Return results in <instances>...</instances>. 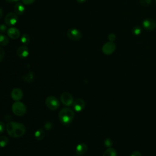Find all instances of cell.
<instances>
[{
	"label": "cell",
	"mask_w": 156,
	"mask_h": 156,
	"mask_svg": "<svg viewBox=\"0 0 156 156\" xmlns=\"http://www.w3.org/2000/svg\"><path fill=\"white\" fill-rule=\"evenodd\" d=\"M6 129L9 135L13 138H19L23 136L26 130L24 124L14 121L8 122Z\"/></svg>",
	"instance_id": "cell-1"
},
{
	"label": "cell",
	"mask_w": 156,
	"mask_h": 156,
	"mask_svg": "<svg viewBox=\"0 0 156 156\" xmlns=\"http://www.w3.org/2000/svg\"><path fill=\"white\" fill-rule=\"evenodd\" d=\"M58 118L63 124H69L74 118V112L69 108H62L59 112Z\"/></svg>",
	"instance_id": "cell-2"
},
{
	"label": "cell",
	"mask_w": 156,
	"mask_h": 156,
	"mask_svg": "<svg viewBox=\"0 0 156 156\" xmlns=\"http://www.w3.org/2000/svg\"><path fill=\"white\" fill-rule=\"evenodd\" d=\"M13 113L16 116H23L26 112V107L21 102L16 101L12 106Z\"/></svg>",
	"instance_id": "cell-3"
},
{
	"label": "cell",
	"mask_w": 156,
	"mask_h": 156,
	"mask_svg": "<svg viewBox=\"0 0 156 156\" xmlns=\"http://www.w3.org/2000/svg\"><path fill=\"white\" fill-rule=\"evenodd\" d=\"M46 106L52 110H57L60 106L59 101L55 97L53 96H49L45 100Z\"/></svg>",
	"instance_id": "cell-4"
},
{
	"label": "cell",
	"mask_w": 156,
	"mask_h": 156,
	"mask_svg": "<svg viewBox=\"0 0 156 156\" xmlns=\"http://www.w3.org/2000/svg\"><path fill=\"white\" fill-rule=\"evenodd\" d=\"M116 49V44L113 41L106 42L102 47V51L105 55H110Z\"/></svg>",
	"instance_id": "cell-5"
},
{
	"label": "cell",
	"mask_w": 156,
	"mask_h": 156,
	"mask_svg": "<svg viewBox=\"0 0 156 156\" xmlns=\"http://www.w3.org/2000/svg\"><path fill=\"white\" fill-rule=\"evenodd\" d=\"M18 16L15 13L10 12L4 18V22L8 26H12L16 24L18 22Z\"/></svg>",
	"instance_id": "cell-6"
},
{
	"label": "cell",
	"mask_w": 156,
	"mask_h": 156,
	"mask_svg": "<svg viewBox=\"0 0 156 156\" xmlns=\"http://www.w3.org/2000/svg\"><path fill=\"white\" fill-rule=\"evenodd\" d=\"M67 36L72 40L78 41L82 38V33L77 29L71 28L67 31Z\"/></svg>",
	"instance_id": "cell-7"
},
{
	"label": "cell",
	"mask_w": 156,
	"mask_h": 156,
	"mask_svg": "<svg viewBox=\"0 0 156 156\" xmlns=\"http://www.w3.org/2000/svg\"><path fill=\"white\" fill-rule=\"evenodd\" d=\"M60 100L62 103L66 106H70L74 102L72 95L67 92H65L61 94Z\"/></svg>",
	"instance_id": "cell-8"
},
{
	"label": "cell",
	"mask_w": 156,
	"mask_h": 156,
	"mask_svg": "<svg viewBox=\"0 0 156 156\" xmlns=\"http://www.w3.org/2000/svg\"><path fill=\"white\" fill-rule=\"evenodd\" d=\"M142 26L147 30H153L156 28V21L152 18H146L143 21Z\"/></svg>",
	"instance_id": "cell-9"
},
{
	"label": "cell",
	"mask_w": 156,
	"mask_h": 156,
	"mask_svg": "<svg viewBox=\"0 0 156 156\" xmlns=\"http://www.w3.org/2000/svg\"><path fill=\"white\" fill-rule=\"evenodd\" d=\"M29 54V48L26 45H23L20 46L16 51L17 55L21 58H26Z\"/></svg>",
	"instance_id": "cell-10"
},
{
	"label": "cell",
	"mask_w": 156,
	"mask_h": 156,
	"mask_svg": "<svg viewBox=\"0 0 156 156\" xmlns=\"http://www.w3.org/2000/svg\"><path fill=\"white\" fill-rule=\"evenodd\" d=\"M7 34L9 37L13 40H16L20 36V30H18V29L14 27H10L9 29H8L7 31Z\"/></svg>",
	"instance_id": "cell-11"
},
{
	"label": "cell",
	"mask_w": 156,
	"mask_h": 156,
	"mask_svg": "<svg viewBox=\"0 0 156 156\" xmlns=\"http://www.w3.org/2000/svg\"><path fill=\"white\" fill-rule=\"evenodd\" d=\"M73 108L76 112H81L85 107V102L82 99H77L73 102Z\"/></svg>",
	"instance_id": "cell-12"
},
{
	"label": "cell",
	"mask_w": 156,
	"mask_h": 156,
	"mask_svg": "<svg viewBox=\"0 0 156 156\" xmlns=\"http://www.w3.org/2000/svg\"><path fill=\"white\" fill-rule=\"evenodd\" d=\"M11 98L15 101H19L23 98V91L20 88H16L11 92Z\"/></svg>",
	"instance_id": "cell-13"
},
{
	"label": "cell",
	"mask_w": 156,
	"mask_h": 156,
	"mask_svg": "<svg viewBox=\"0 0 156 156\" xmlns=\"http://www.w3.org/2000/svg\"><path fill=\"white\" fill-rule=\"evenodd\" d=\"M14 9V12L16 15H21L22 14L24 13V11H25V7L24 6V5L22 3L20 2H17L13 7Z\"/></svg>",
	"instance_id": "cell-14"
},
{
	"label": "cell",
	"mask_w": 156,
	"mask_h": 156,
	"mask_svg": "<svg viewBox=\"0 0 156 156\" xmlns=\"http://www.w3.org/2000/svg\"><path fill=\"white\" fill-rule=\"evenodd\" d=\"M87 151V146L85 143H79L76 147V153L77 155H82Z\"/></svg>",
	"instance_id": "cell-15"
},
{
	"label": "cell",
	"mask_w": 156,
	"mask_h": 156,
	"mask_svg": "<svg viewBox=\"0 0 156 156\" xmlns=\"http://www.w3.org/2000/svg\"><path fill=\"white\" fill-rule=\"evenodd\" d=\"M34 135L37 140H42L45 136V132L42 129H38L35 132Z\"/></svg>",
	"instance_id": "cell-16"
},
{
	"label": "cell",
	"mask_w": 156,
	"mask_h": 156,
	"mask_svg": "<svg viewBox=\"0 0 156 156\" xmlns=\"http://www.w3.org/2000/svg\"><path fill=\"white\" fill-rule=\"evenodd\" d=\"M102 156H117V152L115 149L110 147L105 151Z\"/></svg>",
	"instance_id": "cell-17"
},
{
	"label": "cell",
	"mask_w": 156,
	"mask_h": 156,
	"mask_svg": "<svg viewBox=\"0 0 156 156\" xmlns=\"http://www.w3.org/2000/svg\"><path fill=\"white\" fill-rule=\"evenodd\" d=\"M9 40L8 37L2 34H0V46H4L9 44Z\"/></svg>",
	"instance_id": "cell-18"
},
{
	"label": "cell",
	"mask_w": 156,
	"mask_h": 156,
	"mask_svg": "<svg viewBox=\"0 0 156 156\" xmlns=\"http://www.w3.org/2000/svg\"><path fill=\"white\" fill-rule=\"evenodd\" d=\"M30 36L26 34H23L21 37V42L25 45L28 44L30 42Z\"/></svg>",
	"instance_id": "cell-19"
},
{
	"label": "cell",
	"mask_w": 156,
	"mask_h": 156,
	"mask_svg": "<svg viewBox=\"0 0 156 156\" xmlns=\"http://www.w3.org/2000/svg\"><path fill=\"white\" fill-rule=\"evenodd\" d=\"M9 143V140L5 136H0V147H5Z\"/></svg>",
	"instance_id": "cell-20"
},
{
	"label": "cell",
	"mask_w": 156,
	"mask_h": 156,
	"mask_svg": "<svg viewBox=\"0 0 156 156\" xmlns=\"http://www.w3.org/2000/svg\"><path fill=\"white\" fill-rule=\"evenodd\" d=\"M132 33L135 35H139L141 34V33L142 32V28L139 26H135L132 30Z\"/></svg>",
	"instance_id": "cell-21"
},
{
	"label": "cell",
	"mask_w": 156,
	"mask_h": 156,
	"mask_svg": "<svg viewBox=\"0 0 156 156\" xmlns=\"http://www.w3.org/2000/svg\"><path fill=\"white\" fill-rule=\"evenodd\" d=\"M104 145L105 147L110 148L113 145V141L110 138H106L104 140Z\"/></svg>",
	"instance_id": "cell-22"
},
{
	"label": "cell",
	"mask_w": 156,
	"mask_h": 156,
	"mask_svg": "<svg viewBox=\"0 0 156 156\" xmlns=\"http://www.w3.org/2000/svg\"><path fill=\"white\" fill-rule=\"evenodd\" d=\"M140 3L143 6H149L151 4L152 1L151 0H140Z\"/></svg>",
	"instance_id": "cell-23"
},
{
	"label": "cell",
	"mask_w": 156,
	"mask_h": 156,
	"mask_svg": "<svg viewBox=\"0 0 156 156\" xmlns=\"http://www.w3.org/2000/svg\"><path fill=\"white\" fill-rule=\"evenodd\" d=\"M108 39L110 41H113L114 42V41L116 40V35L113 33H110L108 35Z\"/></svg>",
	"instance_id": "cell-24"
},
{
	"label": "cell",
	"mask_w": 156,
	"mask_h": 156,
	"mask_svg": "<svg viewBox=\"0 0 156 156\" xmlns=\"http://www.w3.org/2000/svg\"><path fill=\"white\" fill-rule=\"evenodd\" d=\"M4 55H5L4 50L1 47H0V62L2 61V60L4 57Z\"/></svg>",
	"instance_id": "cell-25"
},
{
	"label": "cell",
	"mask_w": 156,
	"mask_h": 156,
	"mask_svg": "<svg viewBox=\"0 0 156 156\" xmlns=\"http://www.w3.org/2000/svg\"><path fill=\"white\" fill-rule=\"evenodd\" d=\"M35 0H22V2L25 5H30L34 2Z\"/></svg>",
	"instance_id": "cell-26"
},
{
	"label": "cell",
	"mask_w": 156,
	"mask_h": 156,
	"mask_svg": "<svg viewBox=\"0 0 156 156\" xmlns=\"http://www.w3.org/2000/svg\"><path fill=\"white\" fill-rule=\"evenodd\" d=\"M7 29V25H5L4 24H1L0 25V32H4Z\"/></svg>",
	"instance_id": "cell-27"
},
{
	"label": "cell",
	"mask_w": 156,
	"mask_h": 156,
	"mask_svg": "<svg viewBox=\"0 0 156 156\" xmlns=\"http://www.w3.org/2000/svg\"><path fill=\"white\" fill-rule=\"evenodd\" d=\"M4 129H5L4 124L2 121H0V134H1L4 132Z\"/></svg>",
	"instance_id": "cell-28"
},
{
	"label": "cell",
	"mask_w": 156,
	"mask_h": 156,
	"mask_svg": "<svg viewBox=\"0 0 156 156\" xmlns=\"http://www.w3.org/2000/svg\"><path fill=\"white\" fill-rule=\"evenodd\" d=\"M130 156H142V155L139 151H134L131 154Z\"/></svg>",
	"instance_id": "cell-29"
},
{
	"label": "cell",
	"mask_w": 156,
	"mask_h": 156,
	"mask_svg": "<svg viewBox=\"0 0 156 156\" xmlns=\"http://www.w3.org/2000/svg\"><path fill=\"white\" fill-rule=\"evenodd\" d=\"M44 127H45L46 129H47L48 130H49L50 129H51V128H52V124H51V123L48 122V123H46V124H45Z\"/></svg>",
	"instance_id": "cell-30"
},
{
	"label": "cell",
	"mask_w": 156,
	"mask_h": 156,
	"mask_svg": "<svg viewBox=\"0 0 156 156\" xmlns=\"http://www.w3.org/2000/svg\"><path fill=\"white\" fill-rule=\"evenodd\" d=\"M19 0H5V1L8 2H15L18 1Z\"/></svg>",
	"instance_id": "cell-31"
},
{
	"label": "cell",
	"mask_w": 156,
	"mask_h": 156,
	"mask_svg": "<svg viewBox=\"0 0 156 156\" xmlns=\"http://www.w3.org/2000/svg\"><path fill=\"white\" fill-rule=\"evenodd\" d=\"M2 15H3V11H2V9L0 7V19L2 17Z\"/></svg>",
	"instance_id": "cell-32"
},
{
	"label": "cell",
	"mask_w": 156,
	"mask_h": 156,
	"mask_svg": "<svg viewBox=\"0 0 156 156\" xmlns=\"http://www.w3.org/2000/svg\"><path fill=\"white\" fill-rule=\"evenodd\" d=\"M77 2H78L79 3H83L84 2H85L87 0H76Z\"/></svg>",
	"instance_id": "cell-33"
},
{
	"label": "cell",
	"mask_w": 156,
	"mask_h": 156,
	"mask_svg": "<svg viewBox=\"0 0 156 156\" xmlns=\"http://www.w3.org/2000/svg\"><path fill=\"white\" fill-rule=\"evenodd\" d=\"M155 4H156V0H155Z\"/></svg>",
	"instance_id": "cell-34"
}]
</instances>
